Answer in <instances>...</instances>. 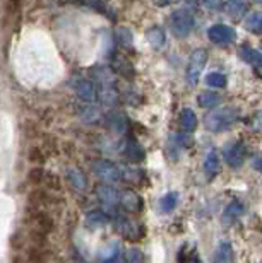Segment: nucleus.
Instances as JSON below:
<instances>
[{"instance_id": "1", "label": "nucleus", "mask_w": 262, "mask_h": 263, "mask_svg": "<svg viewBox=\"0 0 262 263\" xmlns=\"http://www.w3.org/2000/svg\"><path fill=\"white\" fill-rule=\"evenodd\" d=\"M238 120V109L226 106V108H219V109H213L211 113L204 118V125L209 132H224L230 127H233Z\"/></svg>"}, {"instance_id": "2", "label": "nucleus", "mask_w": 262, "mask_h": 263, "mask_svg": "<svg viewBox=\"0 0 262 263\" xmlns=\"http://www.w3.org/2000/svg\"><path fill=\"white\" fill-rule=\"evenodd\" d=\"M194 26H196V19L194 14L187 9H178L171 14L170 17V28L177 38H187L192 33Z\"/></svg>"}, {"instance_id": "3", "label": "nucleus", "mask_w": 262, "mask_h": 263, "mask_svg": "<svg viewBox=\"0 0 262 263\" xmlns=\"http://www.w3.org/2000/svg\"><path fill=\"white\" fill-rule=\"evenodd\" d=\"M207 64V51L204 48H197L192 51L190 59H188V65H187V81L196 86L199 82V77L202 73V68Z\"/></svg>"}, {"instance_id": "4", "label": "nucleus", "mask_w": 262, "mask_h": 263, "mask_svg": "<svg viewBox=\"0 0 262 263\" xmlns=\"http://www.w3.org/2000/svg\"><path fill=\"white\" fill-rule=\"evenodd\" d=\"M93 171L98 178H101V180L107 181V183H115L122 178V173H120L118 167L115 166L112 161H107V159L94 161L93 162Z\"/></svg>"}, {"instance_id": "5", "label": "nucleus", "mask_w": 262, "mask_h": 263, "mask_svg": "<svg viewBox=\"0 0 262 263\" xmlns=\"http://www.w3.org/2000/svg\"><path fill=\"white\" fill-rule=\"evenodd\" d=\"M207 36L213 43L224 45V43H232V41L237 40V31H235L232 26H226V24H214L209 28Z\"/></svg>"}, {"instance_id": "6", "label": "nucleus", "mask_w": 262, "mask_h": 263, "mask_svg": "<svg viewBox=\"0 0 262 263\" xmlns=\"http://www.w3.org/2000/svg\"><path fill=\"white\" fill-rule=\"evenodd\" d=\"M224 159L232 167H240L243 164L245 161V147L242 142H232L230 145H226V149H224Z\"/></svg>"}, {"instance_id": "7", "label": "nucleus", "mask_w": 262, "mask_h": 263, "mask_svg": "<svg viewBox=\"0 0 262 263\" xmlns=\"http://www.w3.org/2000/svg\"><path fill=\"white\" fill-rule=\"evenodd\" d=\"M118 203L122 205V209L127 210V212H139V210L143 209V200H141V197L132 190H124L120 193Z\"/></svg>"}, {"instance_id": "8", "label": "nucleus", "mask_w": 262, "mask_h": 263, "mask_svg": "<svg viewBox=\"0 0 262 263\" xmlns=\"http://www.w3.org/2000/svg\"><path fill=\"white\" fill-rule=\"evenodd\" d=\"M211 261L213 263H233L235 253H233L232 243H230V241H221V243L218 245V248L214 250Z\"/></svg>"}, {"instance_id": "9", "label": "nucleus", "mask_w": 262, "mask_h": 263, "mask_svg": "<svg viewBox=\"0 0 262 263\" xmlns=\"http://www.w3.org/2000/svg\"><path fill=\"white\" fill-rule=\"evenodd\" d=\"M245 212V207H243V203L240 202V200H232L228 205H226V209H224V212H223V224H233V222H237V220L242 217V214Z\"/></svg>"}, {"instance_id": "10", "label": "nucleus", "mask_w": 262, "mask_h": 263, "mask_svg": "<svg viewBox=\"0 0 262 263\" xmlns=\"http://www.w3.org/2000/svg\"><path fill=\"white\" fill-rule=\"evenodd\" d=\"M118 229L125 239L130 241H137L141 238V228L137 222H134L132 219L122 217V220H118Z\"/></svg>"}, {"instance_id": "11", "label": "nucleus", "mask_w": 262, "mask_h": 263, "mask_svg": "<svg viewBox=\"0 0 262 263\" xmlns=\"http://www.w3.org/2000/svg\"><path fill=\"white\" fill-rule=\"evenodd\" d=\"M98 198L101 200V203L108 205V207H115L118 203V198H120V193L115 190L113 186H108V185H101L98 186Z\"/></svg>"}, {"instance_id": "12", "label": "nucleus", "mask_w": 262, "mask_h": 263, "mask_svg": "<svg viewBox=\"0 0 262 263\" xmlns=\"http://www.w3.org/2000/svg\"><path fill=\"white\" fill-rule=\"evenodd\" d=\"M76 92L77 96L81 99H84V101H94L98 96L96 92V87H94V84L91 81H79L76 84Z\"/></svg>"}, {"instance_id": "13", "label": "nucleus", "mask_w": 262, "mask_h": 263, "mask_svg": "<svg viewBox=\"0 0 262 263\" xmlns=\"http://www.w3.org/2000/svg\"><path fill=\"white\" fill-rule=\"evenodd\" d=\"M67 180H69V183L76 188V190H79V192L86 190L88 178H86L84 173H82L81 170H77V167H72V170H69V173H67Z\"/></svg>"}, {"instance_id": "14", "label": "nucleus", "mask_w": 262, "mask_h": 263, "mask_svg": "<svg viewBox=\"0 0 262 263\" xmlns=\"http://www.w3.org/2000/svg\"><path fill=\"white\" fill-rule=\"evenodd\" d=\"M240 57H242V60H245L247 64L262 68V51L250 48V46H243V48H240Z\"/></svg>"}, {"instance_id": "15", "label": "nucleus", "mask_w": 262, "mask_h": 263, "mask_svg": "<svg viewBox=\"0 0 262 263\" xmlns=\"http://www.w3.org/2000/svg\"><path fill=\"white\" fill-rule=\"evenodd\" d=\"M204 171L209 178L216 176L219 173V157L216 151H209V154L206 156V161H204Z\"/></svg>"}, {"instance_id": "16", "label": "nucleus", "mask_w": 262, "mask_h": 263, "mask_svg": "<svg viewBox=\"0 0 262 263\" xmlns=\"http://www.w3.org/2000/svg\"><path fill=\"white\" fill-rule=\"evenodd\" d=\"M245 29L254 34H262V12H250L245 17Z\"/></svg>"}, {"instance_id": "17", "label": "nucleus", "mask_w": 262, "mask_h": 263, "mask_svg": "<svg viewBox=\"0 0 262 263\" xmlns=\"http://www.w3.org/2000/svg\"><path fill=\"white\" fill-rule=\"evenodd\" d=\"M180 125H182L183 130L188 132V134L197 128V117H196V113H194L190 108L182 109V113H180Z\"/></svg>"}, {"instance_id": "18", "label": "nucleus", "mask_w": 262, "mask_h": 263, "mask_svg": "<svg viewBox=\"0 0 262 263\" xmlns=\"http://www.w3.org/2000/svg\"><path fill=\"white\" fill-rule=\"evenodd\" d=\"M107 222H108V215L104 212H101V210H93V212H89L88 217H86V226L89 229L103 228Z\"/></svg>"}, {"instance_id": "19", "label": "nucleus", "mask_w": 262, "mask_h": 263, "mask_svg": "<svg viewBox=\"0 0 262 263\" xmlns=\"http://www.w3.org/2000/svg\"><path fill=\"white\" fill-rule=\"evenodd\" d=\"M146 38H148L149 41V45L153 46V48L156 50H160V48H163L165 46V33H163V29H160V28H151L148 33H146Z\"/></svg>"}, {"instance_id": "20", "label": "nucleus", "mask_w": 262, "mask_h": 263, "mask_svg": "<svg viewBox=\"0 0 262 263\" xmlns=\"http://www.w3.org/2000/svg\"><path fill=\"white\" fill-rule=\"evenodd\" d=\"M177 203H178V193L177 192L166 193V195H163L160 198V212L170 214L171 210H175Z\"/></svg>"}, {"instance_id": "21", "label": "nucleus", "mask_w": 262, "mask_h": 263, "mask_svg": "<svg viewBox=\"0 0 262 263\" xmlns=\"http://www.w3.org/2000/svg\"><path fill=\"white\" fill-rule=\"evenodd\" d=\"M250 5L247 2H237V0H233V2H228L224 4V10H226L228 15H232V17H240V15H243L245 12L249 10Z\"/></svg>"}, {"instance_id": "22", "label": "nucleus", "mask_w": 262, "mask_h": 263, "mask_svg": "<svg viewBox=\"0 0 262 263\" xmlns=\"http://www.w3.org/2000/svg\"><path fill=\"white\" fill-rule=\"evenodd\" d=\"M219 101H221L219 94L211 92V91L201 92V94H199V98H197L199 106H202V108H214L216 104H219Z\"/></svg>"}, {"instance_id": "23", "label": "nucleus", "mask_w": 262, "mask_h": 263, "mask_svg": "<svg viewBox=\"0 0 262 263\" xmlns=\"http://www.w3.org/2000/svg\"><path fill=\"white\" fill-rule=\"evenodd\" d=\"M99 96H101V101L104 104H108V106H113V104L118 101V92H117V89H115V86H103Z\"/></svg>"}, {"instance_id": "24", "label": "nucleus", "mask_w": 262, "mask_h": 263, "mask_svg": "<svg viewBox=\"0 0 262 263\" xmlns=\"http://www.w3.org/2000/svg\"><path fill=\"white\" fill-rule=\"evenodd\" d=\"M127 156H129L130 161L139 162V161L144 159V149L135 140H130L127 144Z\"/></svg>"}, {"instance_id": "25", "label": "nucleus", "mask_w": 262, "mask_h": 263, "mask_svg": "<svg viewBox=\"0 0 262 263\" xmlns=\"http://www.w3.org/2000/svg\"><path fill=\"white\" fill-rule=\"evenodd\" d=\"M115 67L118 68V72L122 73L124 77H127V79H132V76H134V68H132V64L127 60V59H124L122 55L120 57H117L115 59Z\"/></svg>"}, {"instance_id": "26", "label": "nucleus", "mask_w": 262, "mask_h": 263, "mask_svg": "<svg viewBox=\"0 0 262 263\" xmlns=\"http://www.w3.org/2000/svg\"><path fill=\"white\" fill-rule=\"evenodd\" d=\"M36 224H38V231H41L43 234H48L54 229V220H51V217L41 212H36Z\"/></svg>"}, {"instance_id": "27", "label": "nucleus", "mask_w": 262, "mask_h": 263, "mask_svg": "<svg viewBox=\"0 0 262 263\" xmlns=\"http://www.w3.org/2000/svg\"><path fill=\"white\" fill-rule=\"evenodd\" d=\"M204 81H206L207 86L216 87V89L226 86V76H223V73H219V72H211V73H207Z\"/></svg>"}, {"instance_id": "28", "label": "nucleus", "mask_w": 262, "mask_h": 263, "mask_svg": "<svg viewBox=\"0 0 262 263\" xmlns=\"http://www.w3.org/2000/svg\"><path fill=\"white\" fill-rule=\"evenodd\" d=\"M125 258H127V263H146L144 253L139 248H130L127 255H125Z\"/></svg>"}, {"instance_id": "29", "label": "nucleus", "mask_w": 262, "mask_h": 263, "mask_svg": "<svg viewBox=\"0 0 262 263\" xmlns=\"http://www.w3.org/2000/svg\"><path fill=\"white\" fill-rule=\"evenodd\" d=\"M45 175L46 173L43 171V167H40V166H34L33 170L29 171V181L31 183H34V185H38V183L41 181H45Z\"/></svg>"}, {"instance_id": "30", "label": "nucleus", "mask_w": 262, "mask_h": 263, "mask_svg": "<svg viewBox=\"0 0 262 263\" xmlns=\"http://www.w3.org/2000/svg\"><path fill=\"white\" fill-rule=\"evenodd\" d=\"M178 263H199L196 251H187V248H183L178 255Z\"/></svg>"}, {"instance_id": "31", "label": "nucleus", "mask_w": 262, "mask_h": 263, "mask_svg": "<svg viewBox=\"0 0 262 263\" xmlns=\"http://www.w3.org/2000/svg\"><path fill=\"white\" fill-rule=\"evenodd\" d=\"M125 120L120 117V115H112L110 117V127H112L115 132H118V134H124L125 132Z\"/></svg>"}, {"instance_id": "32", "label": "nucleus", "mask_w": 262, "mask_h": 263, "mask_svg": "<svg viewBox=\"0 0 262 263\" xmlns=\"http://www.w3.org/2000/svg\"><path fill=\"white\" fill-rule=\"evenodd\" d=\"M117 38L122 46H130V41H132V34L127 28H118L117 29Z\"/></svg>"}, {"instance_id": "33", "label": "nucleus", "mask_w": 262, "mask_h": 263, "mask_svg": "<svg viewBox=\"0 0 262 263\" xmlns=\"http://www.w3.org/2000/svg\"><path fill=\"white\" fill-rule=\"evenodd\" d=\"M28 159L33 162V164H43L45 161V156H43V151L38 149V147H33L28 154Z\"/></svg>"}, {"instance_id": "34", "label": "nucleus", "mask_w": 262, "mask_h": 263, "mask_svg": "<svg viewBox=\"0 0 262 263\" xmlns=\"http://www.w3.org/2000/svg\"><path fill=\"white\" fill-rule=\"evenodd\" d=\"M24 246V234L21 231H15V233L10 236V248L12 250H21Z\"/></svg>"}, {"instance_id": "35", "label": "nucleus", "mask_w": 262, "mask_h": 263, "mask_svg": "<svg viewBox=\"0 0 262 263\" xmlns=\"http://www.w3.org/2000/svg\"><path fill=\"white\" fill-rule=\"evenodd\" d=\"M45 183H46V186L51 188V190H59V188H60V180H59V176L51 175V173H48V175H45Z\"/></svg>"}, {"instance_id": "36", "label": "nucleus", "mask_w": 262, "mask_h": 263, "mask_svg": "<svg viewBox=\"0 0 262 263\" xmlns=\"http://www.w3.org/2000/svg\"><path fill=\"white\" fill-rule=\"evenodd\" d=\"M29 258L34 263H45L46 261V255L41 251V248H33L29 251Z\"/></svg>"}, {"instance_id": "37", "label": "nucleus", "mask_w": 262, "mask_h": 263, "mask_svg": "<svg viewBox=\"0 0 262 263\" xmlns=\"http://www.w3.org/2000/svg\"><path fill=\"white\" fill-rule=\"evenodd\" d=\"M117 251H118V246L117 243H112L110 246H107L103 251H101V260H110V258H113L115 255H117Z\"/></svg>"}, {"instance_id": "38", "label": "nucleus", "mask_w": 262, "mask_h": 263, "mask_svg": "<svg viewBox=\"0 0 262 263\" xmlns=\"http://www.w3.org/2000/svg\"><path fill=\"white\" fill-rule=\"evenodd\" d=\"M177 142L180 144L182 147H192L194 145V137L188 135V134H183V135H177Z\"/></svg>"}, {"instance_id": "39", "label": "nucleus", "mask_w": 262, "mask_h": 263, "mask_svg": "<svg viewBox=\"0 0 262 263\" xmlns=\"http://www.w3.org/2000/svg\"><path fill=\"white\" fill-rule=\"evenodd\" d=\"M254 128L255 130H262V111H259L254 117Z\"/></svg>"}, {"instance_id": "40", "label": "nucleus", "mask_w": 262, "mask_h": 263, "mask_svg": "<svg viewBox=\"0 0 262 263\" xmlns=\"http://www.w3.org/2000/svg\"><path fill=\"white\" fill-rule=\"evenodd\" d=\"M252 167H254L255 171L262 173V156H259V157H254V161H252Z\"/></svg>"}, {"instance_id": "41", "label": "nucleus", "mask_w": 262, "mask_h": 263, "mask_svg": "<svg viewBox=\"0 0 262 263\" xmlns=\"http://www.w3.org/2000/svg\"><path fill=\"white\" fill-rule=\"evenodd\" d=\"M10 263H26V260L23 258V256H19V255H15L14 258H12V261Z\"/></svg>"}]
</instances>
